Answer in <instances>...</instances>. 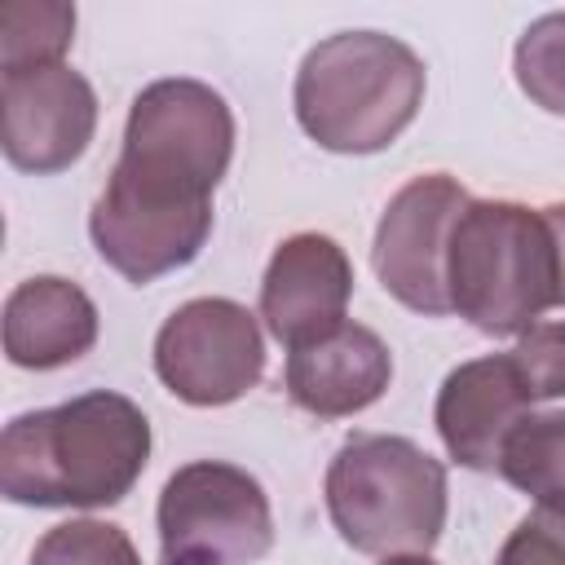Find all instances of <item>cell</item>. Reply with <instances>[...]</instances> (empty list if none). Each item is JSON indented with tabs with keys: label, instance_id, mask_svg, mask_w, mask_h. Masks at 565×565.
Masks as SVG:
<instances>
[{
	"label": "cell",
	"instance_id": "1",
	"mask_svg": "<svg viewBox=\"0 0 565 565\" xmlns=\"http://www.w3.org/2000/svg\"><path fill=\"white\" fill-rule=\"evenodd\" d=\"M146 463L150 419L115 388L26 411L0 433V494L22 508H110Z\"/></svg>",
	"mask_w": 565,
	"mask_h": 565
},
{
	"label": "cell",
	"instance_id": "2",
	"mask_svg": "<svg viewBox=\"0 0 565 565\" xmlns=\"http://www.w3.org/2000/svg\"><path fill=\"white\" fill-rule=\"evenodd\" d=\"M424 57L384 31H335L318 40L291 88L296 124L331 154L388 150L419 115Z\"/></svg>",
	"mask_w": 565,
	"mask_h": 565
},
{
	"label": "cell",
	"instance_id": "3",
	"mask_svg": "<svg viewBox=\"0 0 565 565\" xmlns=\"http://www.w3.org/2000/svg\"><path fill=\"white\" fill-rule=\"evenodd\" d=\"M450 313L481 335H525L556 305V243L543 207L472 199L446 252Z\"/></svg>",
	"mask_w": 565,
	"mask_h": 565
},
{
	"label": "cell",
	"instance_id": "4",
	"mask_svg": "<svg viewBox=\"0 0 565 565\" xmlns=\"http://www.w3.org/2000/svg\"><path fill=\"white\" fill-rule=\"evenodd\" d=\"M327 512L362 556H428L446 530V468L411 437L358 433L327 463Z\"/></svg>",
	"mask_w": 565,
	"mask_h": 565
},
{
	"label": "cell",
	"instance_id": "5",
	"mask_svg": "<svg viewBox=\"0 0 565 565\" xmlns=\"http://www.w3.org/2000/svg\"><path fill=\"white\" fill-rule=\"evenodd\" d=\"M159 565H256L274 547L265 486L225 459H194L159 490Z\"/></svg>",
	"mask_w": 565,
	"mask_h": 565
},
{
	"label": "cell",
	"instance_id": "6",
	"mask_svg": "<svg viewBox=\"0 0 565 565\" xmlns=\"http://www.w3.org/2000/svg\"><path fill=\"white\" fill-rule=\"evenodd\" d=\"M212 234V194L110 168L102 194L88 212V238L97 256L128 282L146 287L181 265H190Z\"/></svg>",
	"mask_w": 565,
	"mask_h": 565
},
{
	"label": "cell",
	"instance_id": "7",
	"mask_svg": "<svg viewBox=\"0 0 565 565\" xmlns=\"http://www.w3.org/2000/svg\"><path fill=\"white\" fill-rule=\"evenodd\" d=\"M234 159V110L203 79H154L146 84L124 124L119 163L212 194Z\"/></svg>",
	"mask_w": 565,
	"mask_h": 565
},
{
	"label": "cell",
	"instance_id": "8",
	"mask_svg": "<svg viewBox=\"0 0 565 565\" xmlns=\"http://www.w3.org/2000/svg\"><path fill=\"white\" fill-rule=\"evenodd\" d=\"M154 375L185 406H230L265 375V335L247 305L199 296L177 305L154 335Z\"/></svg>",
	"mask_w": 565,
	"mask_h": 565
},
{
	"label": "cell",
	"instance_id": "9",
	"mask_svg": "<svg viewBox=\"0 0 565 565\" xmlns=\"http://www.w3.org/2000/svg\"><path fill=\"white\" fill-rule=\"evenodd\" d=\"M468 203H472L468 190L446 172H424L388 199L375 225L371 265H375L380 287L397 305L424 318L450 313L446 252H450V230Z\"/></svg>",
	"mask_w": 565,
	"mask_h": 565
},
{
	"label": "cell",
	"instance_id": "10",
	"mask_svg": "<svg viewBox=\"0 0 565 565\" xmlns=\"http://www.w3.org/2000/svg\"><path fill=\"white\" fill-rule=\"evenodd\" d=\"M93 132L97 93L75 66L0 75V146L18 172H66L88 150Z\"/></svg>",
	"mask_w": 565,
	"mask_h": 565
},
{
	"label": "cell",
	"instance_id": "11",
	"mask_svg": "<svg viewBox=\"0 0 565 565\" xmlns=\"http://www.w3.org/2000/svg\"><path fill=\"white\" fill-rule=\"evenodd\" d=\"M353 296V265L331 234H291L274 247L260 278V318L287 349L313 344L344 327Z\"/></svg>",
	"mask_w": 565,
	"mask_h": 565
},
{
	"label": "cell",
	"instance_id": "12",
	"mask_svg": "<svg viewBox=\"0 0 565 565\" xmlns=\"http://www.w3.org/2000/svg\"><path fill=\"white\" fill-rule=\"evenodd\" d=\"M534 411V393L512 353L459 362L437 388V433L446 455L472 472H499L503 441Z\"/></svg>",
	"mask_w": 565,
	"mask_h": 565
},
{
	"label": "cell",
	"instance_id": "13",
	"mask_svg": "<svg viewBox=\"0 0 565 565\" xmlns=\"http://www.w3.org/2000/svg\"><path fill=\"white\" fill-rule=\"evenodd\" d=\"M388 380H393V353L362 322H344L313 344L287 349V371H282L287 397L318 419H344L375 406Z\"/></svg>",
	"mask_w": 565,
	"mask_h": 565
},
{
	"label": "cell",
	"instance_id": "14",
	"mask_svg": "<svg viewBox=\"0 0 565 565\" xmlns=\"http://www.w3.org/2000/svg\"><path fill=\"white\" fill-rule=\"evenodd\" d=\"M97 305L57 274L18 282L4 300V358L22 371H57L97 344Z\"/></svg>",
	"mask_w": 565,
	"mask_h": 565
},
{
	"label": "cell",
	"instance_id": "15",
	"mask_svg": "<svg viewBox=\"0 0 565 565\" xmlns=\"http://www.w3.org/2000/svg\"><path fill=\"white\" fill-rule=\"evenodd\" d=\"M499 477L539 508H565V411H530L503 441Z\"/></svg>",
	"mask_w": 565,
	"mask_h": 565
},
{
	"label": "cell",
	"instance_id": "16",
	"mask_svg": "<svg viewBox=\"0 0 565 565\" xmlns=\"http://www.w3.org/2000/svg\"><path fill=\"white\" fill-rule=\"evenodd\" d=\"M71 40H75V4L9 0L0 9V71L4 75L62 66Z\"/></svg>",
	"mask_w": 565,
	"mask_h": 565
},
{
	"label": "cell",
	"instance_id": "17",
	"mask_svg": "<svg viewBox=\"0 0 565 565\" xmlns=\"http://www.w3.org/2000/svg\"><path fill=\"white\" fill-rule=\"evenodd\" d=\"M512 75L534 106L565 115V13H543L521 31L512 49Z\"/></svg>",
	"mask_w": 565,
	"mask_h": 565
},
{
	"label": "cell",
	"instance_id": "18",
	"mask_svg": "<svg viewBox=\"0 0 565 565\" xmlns=\"http://www.w3.org/2000/svg\"><path fill=\"white\" fill-rule=\"evenodd\" d=\"M31 565H141V556L115 521L75 516L44 530L31 552Z\"/></svg>",
	"mask_w": 565,
	"mask_h": 565
},
{
	"label": "cell",
	"instance_id": "19",
	"mask_svg": "<svg viewBox=\"0 0 565 565\" xmlns=\"http://www.w3.org/2000/svg\"><path fill=\"white\" fill-rule=\"evenodd\" d=\"M534 402L565 397V322H539L530 327L512 349Z\"/></svg>",
	"mask_w": 565,
	"mask_h": 565
},
{
	"label": "cell",
	"instance_id": "20",
	"mask_svg": "<svg viewBox=\"0 0 565 565\" xmlns=\"http://www.w3.org/2000/svg\"><path fill=\"white\" fill-rule=\"evenodd\" d=\"M494 565H565V508L525 512L503 539Z\"/></svg>",
	"mask_w": 565,
	"mask_h": 565
},
{
	"label": "cell",
	"instance_id": "21",
	"mask_svg": "<svg viewBox=\"0 0 565 565\" xmlns=\"http://www.w3.org/2000/svg\"><path fill=\"white\" fill-rule=\"evenodd\" d=\"M543 221H547L552 243H556V305H565V203H547Z\"/></svg>",
	"mask_w": 565,
	"mask_h": 565
},
{
	"label": "cell",
	"instance_id": "22",
	"mask_svg": "<svg viewBox=\"0 0 565 565\" xmlns=\"http://www.w3.org/2000/svg\"><path fill=\"white\" fill-rule=\"evenodd\" d=\"M380 565H437L433 556H388V561H380Z\"/></svg>",
	"mask_w": 565,
	"mask_h": 565
}]
</instances>
